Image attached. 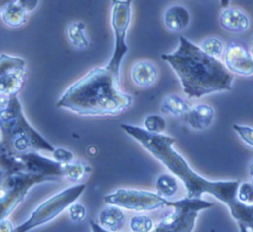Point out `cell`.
Returning a JSON list of instances; mask_svg holds the SVG:
<instances>
[{"mask_svg": "<svg viewBox=\"0 0 253 232\" xmlns=\"http://www.w3.org/2000/svg\"><path fill=\"white\" fill-rule=\"evenodd\" d=\"M161 58L176 73L183 92L189 98L232 89L233 74L225 64L205 54L200 46L185 37L179 38L173 53L163 54Z\"/></svg>", "mask_w": 253, "mask_h": 232, "instance_id": "obj_1", "label": "cell"}, {"mask_svg": "<svg viewBox=\"0 0 253 232\" xmlns=\"http://www.w3.org/2000/svg\"><path fill=\"white\" fill-rule=\"evenodd\" d=\"M120 128L131 138L141 144L150 153L162 162L185 185L189 199H199L202 194H211L225 203L232 210L237 204V190L239 183L209 182L201 178L188 166L186 161L173 148L175 139L164 134H153L141 127L121 125Z\"/></svg>", "mask_w": 253, "mask_h": 232, "instance_id": "obj_2", "label": "cell"}, {"mask_svg": "<svg viewBox=\"0 0 253 232\" xmlns=\"http://www.w3.org/2000/svg\"><path fill=\"white\" fill-rule=\"evenodd\" d=\"M133 104V97L120 87V74L106 66L91 69L72 84L57 106L81 116L119 115Z\"/></svg>", "mask_w": 253, "mask_h": 232, "instance_id": "obj_3", "label": "cell"}, {"mask_svg": "<svg viewBox=\"0 0 253 232\" xmlns=\"http://www.w3.org/2000/svg\"><path fill=\"white\" fill-rule=\"evenodd\" d=\"M0 143L15 152L44 150L54 153L56 150V147L29 124L18 95L0 97Z\"/></svg>", "mask_w": 253, "mask_h": 232, "instance_id": "obj_4", "label": "cell"}, {"mask_svg": "<svg viewBox=\"0 0 253 232\" xmlns=\"http://www.w3.org/2000/svg\"><path fill=\"white\" fill-rule=\"evenodd\" d=\"M85 184H75L42 203L30 217L14 228V232H28L48 223L74 203L85 191Z\"/></svg>", "mask_w": 253, "mask_h": 232, "instance_id": "obj_5", "label": "cell"}, {"mask_svg": "<svg viewBox=\"0 0 253 232\" xmlns=\"http://www.w3.org/2000/svg\"><path fill=\"white\" fill-rule=\"evenodd\" d=\"M50 181L47 177L25 170L6 175L0 187V219L10 215L33 186Z\"/></svg>", "mask_w": 253, "mask_h": 232, "instance_id": "obj_6", "label": "cell"}, {"mask_svg": "<svg viewBox=\"0 0 253 232\" xmlns=\"http://www.w3.org/2000/svg\"><path fill=\"white\" fill-rule=\"evenodd\" d=\"M134 0H111V26L114 33V49L106 67L120 74L121 63L129 52L126 38L131 24L132 3Z\"/></svg>", "mask_w": 253, "mask_h": 232, "instance_id": "obj_7", "label": "cell"}, {"mask_svg": "<svg viewBox=\"0 0 253 232\" xmlns=\"http://www.w3.org/2000/svg\"><path fill=\"white\" fill-rule=\"evenodd\" d=\"M108 204L135 211L154 210L168 205V200L158 194L135 189H118L104 197Z\"/></svg>", "mask_w": 253, "mask_h": 232, "instance_id": "obj_8", "label": "cell"}, {"mask_svg": "<svg viewBox=\"0 0 253 232\" xmlns=\"http://www.w3.org/2000/svg\"><path fill=\"white\" fill-rule=\"evenodd\" d=\"M26 62L19 58L0 55V97L18 95L23 87Z\"/></svg>", "mask_w": 253, "mask_h": 232, "instance_id": "obj_9", "label": "cell"}, {"mask_svg": "<svg viewBox=\"0 0 253 232\" xmlns=\"http://www.w3.org/2000/svg\"><path fill=\"white\" fill-rule=\"evenodd\" d=\"M223 56L224 64L231 73L243 76L253 74V55L242 44L228 43Z\"/></svg>", "mask_w": 253, "mask_h": 232, "instance_id": "obj_10", "label": "cell"}, {"mask_svg": "<svg viewBox=\"0 0 253 232\" xmlns=\"http://www.w3.org/2000/svg\"><path fill=\"white\" fill-rule=\"evenodd\" d=\"M219 21L225 31L232 34L244 33L250 27L249 17L242 10L233 7L223 8Z\"/></svg>", "mask_w": 253, "mask_h": 232, "instance_id": "obj_11", "label": "cell"}, {"mask_svg": "<svg viewBox=\"0 0 253 232\" xmlns=\"http://www.w3.org/2000/svg\"><path fill=\"white\" fill-rule=\"evenodd\" d=\"M214 109L207 104H199L189 109L182 119L192 129L204 131L211 127L214 121Z\"/></svg>", "mask_w": 253, "mask_h": 232, "instance_id": "obj_12", "label": "cell"}, {"mask_svg": "<svg viewBox=\"0 0 253 232\" xmlns=\"http://www.w3.org/2000/svg\"><path fill=\"white\" fill-rule=\"evenodd\" d=\"M163 21L165 26L172 32L185 30L191 22V15L187 8L182 5H172L166 9Z\"/></svg>", "mask_w": 253, "mask_h": 232, "instance_id": "obj_13", "label": "cell"}, {"mask_svg": "<svg viewBox=\"0 0 253 232\" xmlns=\"http://www.w3.org/2000/svg\"><path fill=\"white\" fill-rule=\"evenodd\" d=\"M158 69L150 61H138L132 68L131 76L135 84L140 87H150L155 84L158 79Z\"/></svg>", "mask_w": 253, "mask_h": 232, "instance_id": "obj_14", "label": "cell"}, {"mask_svg": "<svg viewBox=\"0 0 253 232\" xmlns=\"http://www.w3.org/2000/svg\"><path fill=\"white\" fill-rule=\"evenodd\" d=\"M99 224L112 232L119 231L126 222L125 213L121 207L109 204L99 214Z\"/></svg>", "mask_w": 253, "mask_h": 232, "instance_id": "obj_15", "label": "cell"}, {"mask_svg": "<svg viewBox=\"0 0 253 232\" xmlns=\"http://www.w3.org/2000/svg\"><path fill=\"white\" fill-rule=\"evenodd\" d=\"M160 108L162 113L181 118L190 109L189 105L181 97L175 94H170L166 96Z\"/></svg>", "mask_w": 253, "mask_h": 232, "instance_id": "obj_16", "label": "cell"}, {"mask_svg": "<svg viewBox=\"0 0 253 232\" xmlns=\"http://www.w3.org/2000/svg\"><path fill=\"white\" fill-rule=\"evenodd\" d=\"M1 14L5 24L11 27H18L26 22L27 11L17 2V0L10 3Z\"/></svg>", "mask_w": 253, "mask_h": 232, "instance_id": "obj_17", "label": "cell"}, {"mask_svg": "<svg viewBox=\"0 0 253 232\" xmlns=\"http://www.w3.org/2000/svg\"><path fill=\"white\" fill-rule=\"evenodd\" d=\"M84 30L85 25L80 21L73 22L67 27V36L72 46L78 50H83L89 47V41L86 38Z\"/></svg>", "mask_w": 253, "mask_h": 232, "instance_id": "obj_18", "label": "cell"}, {"mask_svg": "<svg viewBox=\"0 0 253 232\" xmlns=\"http://www.w3.org/2000/svg\"><path fill=\"white\" fill-rule=\"evenodd\" d=\"M156 189L158 196L167 199L176 194L178 190V184L173 176L162 174L156 181Z\"/></svg>", "mask_w": 253, "mask_h": 232, "instance_id": "obj_19", "label": "cell"}, {"mask_svg": "<svg viewBox=\"0 0 253 232\" xmlns=\"http://www.w3.org/2000/svg\"><path fill=\"white\" fill-rule=\"evenodd\" d=\"M200 48L208 56L219 59L224 54V50H225L223 43L216 37H210L205 41H203L202 44L200 45Z\"/></svg>", "mask_w": 253, "mask_h": 232, "instance_id": "obj_20", "label": "cell"}, {"mask_svg": "<svg viewBox=\"0 0 253 232\" xmlns=\"http://www.w3.org/2000/svg\"><path fill=\"white\" fill-rule=\"evenodd\" d=\"M145 130L153 134H163L166 130V121L159 115H150L144 121Z\"/></svg>", "mask_w": 253, "mask_h": 232, "instance_id": "obj_21", "label": "cell"}, {"mask_svg": "<svg viewBox=\"0 0 253 232\" xmlns=\"http://www.w3.org/2000/svg\"><path fill=\"white\" fill-rule=\"evenodd\" d=\"M130 226L133 232H152L154 222L147 215H135L131 219Z\"/></svg>", "mask_w": 253, "mask_h": 232, "instance_id": "obj_22", "label": "cell"}, {"mask_svg": "<svg viewBox=\"0 0 253 232\" xmlns=\"http://www.w3.org/2000/svg\"><path fill=\"white\" fill-rule=\"evenodd\" d=\"M237 201L241 203H253V184H243L238 187Z\"/></svg>", "mask_w": 253, "mask_h": 232, "instance_id": "obj_23", "label": "cell"}, {"mask_svg": "<svg viewBox=\"0 0 253 232\" xmlns=\"http://www.w3.org/2000/svg\"><path fill=\"white\" fill-rule=\"evenodd\" d=\"M68 213H69V217L72 221L80 222V221L84 220V218L86 216V208L84 207V205L74 203L68 207Z\"/></svg>", "mask_w": 253, "mask_h": 232, "instance_id": "obj_24", "label": "cell"}, {"mask_svg": "<svg viewBox=\"0 0 253 232\" xmlns=\"http://www.w3.org/2000/svg\"><path fill=\"white\" fill-rule=\"evenodd\" d=\"M234 131L237 133V135L250 146H253V129L250 127L245 126H239L234 125L233 126Z\"/></svg>", "mask_w": 253, "mask_h": 232, "instance_id": "obj_25", "label": "cell"}, {"mask_svg": "<svg viewBox=\"0 0 253 232\" xmlns=\"http://www.w3.org/2000/svg\"><path fill=\"white\" fill-rule=\"evenodd\" d=\"M53 155H54V159L61 161V162L68 163V162H72L75 160L73 153L64 148H56Z\"/></svg>", "mask_w": 253, "mask_h": 232, "instance_id": "obj_26", "label": "cell"}, {"mask_svg": "<svg viewBox=\"0 0 253 232\" xmlns=\"http://www.w3.org/2000/svg\"><path fill=\"white\" fill-rule=\"evenodd\" d=\"M17 2L29 13L37 8L39 0H17Z\"/></svg>", "mask_w": 253, "mask_h": 232, "instance_id": "obj_27", "label": "cell"}, {"mask_svg": "<svg viewBox=\"0 0 253 232\" xmlns=\"http://www.w3.org/2000/svg\"><path fill=\"white\" fill-rule=\"evenodd\" d=\"M14 228L15 227L9 219H0V232H14Z\"/></svg>", "mask_w": 253, "mask_h": 232, "instance_id": "obj_28", "label": "cell"}, {"mask_svg": "<svg viewBox=\"0 0 253 232\" xmlns=\"http://www.w3.org/2000/svg\"><path fill=\"white\" fill-rule=\"evenodd\" d=\"M89 224H90V227H91V229H92V232H112V231H109V230L103 228V227L99 224V222H97V221L91 220V221L89 222Z\"/></svg>", "mask_w": 253, "mask_h": 232, "instance_id": "obj_29", "label": "cell"}, {"mask_svg": "<svg viewBox=\"0 0 253 232\" xmlns=\"http://www.w3.org/2000/svg\"><path fill=\"white\" fill-rule=\"evenodd\" d=\"M5 177H6V174L4 173V171L1 168H0V187H1V185L3 184Z\"/></svg>", "mask_w": 253, "mask_h": 232, "instance_id": "obj_30", "label": "cell"}, {"mask_svg": "<svg viewBox=\"0 0 253 232\" xmlns=\"http://www.w3.org/2000/svg\"><path fill=\"white\" fill-rule=\"evenodd\" d=\"M220 2L223 8H226V7H228V5L230 3V0H220Z\"/></svg>", "mask_w": 253, "mask_h": 232, "instance_id": "obj_31", "label": "cell"}, {"mask_svg": "<svg viewBox=\"0 0 253 232\" xmlns=\"http://www.w3.org/2000/svg\"><path fill=\"white\" fill-rule=\"evenodd\" d=\"M250 174H251V177H252V184H253V162L251 164V168H250Z\"/></svg>", "mask_w": 253, "mask_h": 232, "instance_id": "obj_32", "label": "cell"}, {"mask_svg": "<svg viewBox=\"0 0 253 232\" xmlns=\"http://www.w3.org/2000/svg\"><path fill=\"white\" fill-rule=\"evenodd\" d=\"M201 1H204V0H201Z\"/></svg>", "mask_w": 253, "mask_h": 232, "instance_id": "obj_33", "label": "cell"}, {"mask_svg": "<svg viewBox=\"0 0 253 232\" xmlns=\"http://www.w3.org/2000/svg\"><path fill=\"white\" fill-rule=\"evenodd\" d=\"M252 44H253V40H252Z\"/></svg>", "mask_w": 253, "mask_h": 232, "instance_id": "obj_34", "label": "cell"}, {"mask_svg": "<svg viewBox=\"0 0 253 232\" xmlns=\"http://www.w3.org/2000/svg\"><path fill=\"white\" fill-rule=\"evenodd\" d=\"M252 55H253V51H252Z\"/></svg>", "mask_w": 253, "mask_h": 232, "instance_id": "obj_35", "label": "cell"}]
</instances>
